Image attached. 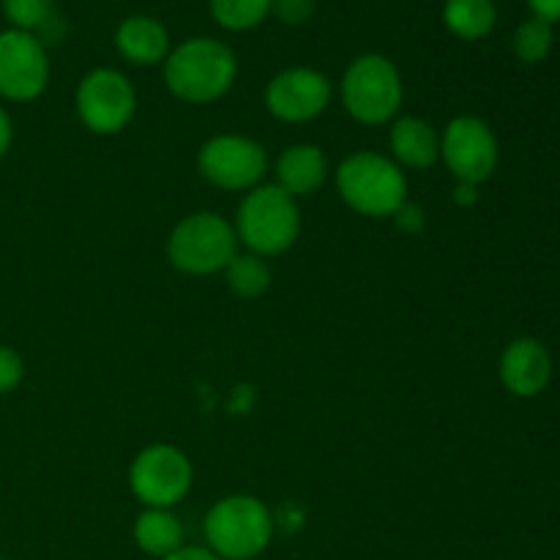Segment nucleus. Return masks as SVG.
<instances>
[{
  "label": "nucleus",
  "instance_id": "obj_1",
  "mask_svg": "<svg viewBox=\"0 0 560 560\" xmlns=\"http://www.w3.org/2000/svg\"><path fill=\"white\" fill-rule=\"evenodd\" d=\"M164 82L180 102L211 104L222 98L238 77V58L213 36H195L170 49L164 60Z\"/></svg>",
  "mask_w": 560,
  "mask_h": 560
},
{
  "label": "nucleus",
  "instance_id": "obj_2",
  "mask_svg": "<svg viewBox=\"0 0 560 560\" xmlns=\"http://www.w3.org/2000/svg\"><path fill=\"white\" fill-rule=\"evenodd\" d=\"M337 191L361 217H394L408 202V178L394 159L355 151L337 167Z\"/></svg>",
  "mask_w": 560,
  "mask_h": 560
},
{
  "label": "nucleus",
  "instance_id": "obj_3",
  "mask_svg": "<svg viewBox=\"0 0 560 560\" xmlns=\"http://www.w3.org/2000/svg\"><path fill=\"white\" fill-rule=\"evenodd\" d=\"M206 547L219 560H252L268 550L277 530L271 509L255 495H228L206 514Z\"/></svg>",
  "mask_w": 560,
  "mask_h": 560
},
{
  "label": "nucleus",
  "instance_id": "obj_4",
  "mask_svg": "<svg viewBox=\"0 0 560 560\" xmlns=\"http://www.w3.org/2000/svg\"><path fill=\"white\" fill-rule=\"evenodd\" d=\"M233 228L252 255H284L301 233L299 200L279 189L277 184L255 186L241 200Z\"/></svg>",
  "mask_w": 560,
  "mask_h": 560
},
{
  "label": "nucleus",
  "instance_id": "obj_5",
  "mask_svg": "<svg viewBox=\"0 0 560 560\" xmlns=\"http://www.w3.org/2000/svg\"><path fill=\"white\" fill-rule=\"evenodd\" d=\"M339 93L353 120L366 126L388 124L402 107V74L386 55L364 52L345 69Z\"/></svg>",
  "mask_w": 560,
  "mask_h": 560
},
{
  "label": "nucleus",
  "instance_id": "obj_6",
  "mask_svg": "<svg viewBox=\"0 0 560 560\" xmlns=\"http://www.w3.org/2000/svg\"><path fill=\"white\" fill-rule=\"evenodd\" d=\"M235 255H238V235L233 222L213 211L184 217L167 241L170 262L189 277H211L224 271Z\"/></svg>",
  "mask_w": 560,
  "mask_h": 560
},
{
  "label": "nucleus",
  "instance_id": "obj_7",
  "mask_svg": "<svg viewBox=\"0 0 560 560\" xmlns=\"http://www.w3.org/2000/svg\"><path fill=\"white\" fill-rule=\"evenodd\" d=\"M191 479H195L191 459L170 443H153L131 459V495L145 509L178 506L189 495Z\"/></svg>",
  "mask_w": 560,
  "mask_h": 560
},
{
  "label": "nucleus",
  "instance_id": "obj_8",
  "mask_svg": "<svg viewBox=\"0 0 560 560\" xmlns=\"http://www.w3.org/2000/svg\"><path fill=\"white\" fill-rule=\"evenodd\" d=\"M74 107L93 135H118L135 118V85L118 69H93L77 85Z\"/></svg>",
  "mask_w": 560,
  "mask_h": 560
},
{
  "label": "nucleus",
  "instance_id": "obj_9",
  "mask_svg": "<svg viewBox=\"0 0 560 560\" xmlns=\"http://www.w3.org/2000/svg\"><path fill=\"white\" fill-rule=\"evenodd\" d=\"M197 170L208 184L224 191H252L268 173V153L244 135H217L202 142Z\"/></svg>",
  "mask_w": 560,
  "mask_h": 560
},
{
  "label": "nucleus",
  "instance_id": "obj_10",
  "mask_svg": "<svg viewBox=\"0 0 560 560\" xmlns=\"http://www.w3.org/2000/svg\"><path fill=\"white\" fill-rule=\"evenodd\" d=\"M441 159L459 184L479 186L495 173L498 140L490 126L476 115L448 120L441 135Z\"/></svg>",
  "mask_w": 560,
  "mask_h": 560
},
{
  "label": "nucleus",
  "instance_id": "obj_11",
  "mask_svg": "<svg viewBox=\"0 0 560 560\" xmlns=\"http://www.w3.org/2000/svg\"><path fill=\"white\" fill-rule=\"evenodd\" d=\"M49 55L38 36L5 27L0 31V96L33 102L47 91Z\"/></svg>",
  "mask_w": 560,
  "mask_h": 560
},
{
  "label": "nucleus",
  "instance_id": "obj_12",
  "mask_svg": "<svg viewBox=\"0 0 560 560\" xmlns=\"http://www.w3.org/2000/svg\"><path fill=\"white\" fill-rule=\"evenodd\" d=\"M331 80L312 66H290L266 85V107L282 124H306L331 104Z\"/></svg>",
  "mask_w": 560,
  "mask_h": 560
},
{
  "label": "nucleus",
  "instance_id": "obj_13",
  "mask_svg": "<svg viewBox=\"0 0 560 560\" xmlns=\"http://www.w3.org/2000/svg\"><path fill=\"white\" fill-rule=\"evenodd\" d=\"M501 383L514 394V397H536L545 392L552 375V361L545 345L536 339L523 337L514 339L501 355Z\"/></svg>",
  "mask_w": 560,
  "mask_h": 560
},
{
  "label": "nucleus",
  "instance_id": "obj_14",
  "mask_svg": "<svg viewBox=\"0 0 560 560\" xmlns=\"http://www.w3.org/2000/svg\"><path fill=\"white\" fill-rule=\"evenodd\" d=\"M115 49L131 66L164 63L170 55V31L162 20L148 14H131L115 27Z\"/></svg>",
  "mask_w": 560,
  "mask_h": 560
},
{
  "label": "nucleus",
  "instance_id": "obj_15",
  "mask_svg": "<svg viewBox=\"0 0 560 560\" xmlns=\"http://www.w3.org/2000/svg\"><path fill=\"white\" fill-rule=\"evenodd\" d=\"M273 173H277V186L288 191L290 197H306L315 195L328 178V162L323 156V151L312 142H295L288 145L279 153L277 164H273Z\"/></svg>",
  "mask_w": 560,
  "mask_h": 560
},
{
  "label": "nucleus",
  "instance_id": "obj_16",
  "mask_svg": "<svg viewBox=\"0 0 560 560\" xmlns=\"http://www.w3.org/2000/svg\"><path fill=\"white\" fill-rule=\"evenodd\" d=\"M388 142H392L394 162L402 170H427L441 159V135L416 115L394 120Z\"/></svg>",
  "mask_w": 560,
  "mask_h": 560
},
{
  "label": "nucleus",
  "instance_id": "obj_17",
  "mask_svg": "<svg viewBox=\"0 0 560 560\" xmlns=\"http://www.w3.org/2000/svg\"><path fill=\"white\" fill-rule=\"evenodd\" d=\"M135 541L145 556L164 560L184 547V525L173 509H145L135 520Z\"/></svg>",
  "mask_w": 560,
  "mask_h": 560
},
{
  "label": "nucleus",
  "instance_id": "obj_18",
  "mask_svg": "<svg viewBox=\"0 0 560 560\" xmlns=\"http://www.w3.org/2000/svg\"><path fill=\"white\" fill-rule=\"evenodd\" d=\"M441 16L452 36L463 42H481L495 31L498 5L495 0H446Z\"/></svg>",
  "mask_w": 560,
  "mask_h": 560
},
{
  "label": "nucleus",
  "instance_id": "obj_19",
  "mask_svg": "<svg viewBox=\"0 0 560 560\" xmlns=\"http://www.w3.org/2000/svg\"><path fill=\"white\" fill-rule=\"evenodd\" d=\"M222 273L230 293L241 295V299H260L271 288V268H268L266 257L252 255V252L235 255Z\"/></svg>",
  "mask_w": 560,
  "mask_h": 560
},
{
  "label": "nucleus",
  "instance_id": "obj_20",
  "mask_svg": "<svg viewBox=\"0 0 560 560\" xmlns=\"http://www.w3.org/2000/svg\"><path fill=\"white\" fill-rule=\"evenodd\" d=\"M208 11L219 27L244 33L266 22L271 14V0H208Z\"/></svg>",
  "mask_w": 560,
  "mask_h": 560
},
{
  "label": "nucleus",
  "instance_id": "obj_21",
  "mask_svg": "<svg viewBox=\"0 0 560 560\" xmlns=\"http://www.w3.org/2000/svg\"><path fill=\"white\" fill-rule=\"evenodd\" d=\"M552 42H556V36H552L550 22L539 20V16H530V20H525L514 31L512 49L523 63H541L550 55Z\"/></svg>",
  "mask_w": 560,
  "mask_h": 560
},
{
  "label": "nucleus",
  "instance_id": "obj_22",
  "mask_svg": "<svg viewBox=\"0 0 560 560\" xmlns=\"http://www.w3.org/2000/svg\"><path fill=\"white\" fill-rule=\"evenodd\" d=\"M3 16L14 31H27L36 36L55 14V0H0Z\"/></svg>",
  "mask_w": 560,
  "mask_h": 560
},
{
  "label": "nucleus",
  "instance_id": "obj_23",
  "mask_svg": "<svg viewBox=\"0 0 560 560\" xmlns=\"http://www.w3.org/2000/svg\"><path fill=\"white\" fill-rule=\"evenodd\" d=\"M25 377V364H22V355L14 348H5L0 345V394L14 392L16 386Z\"/></svg>",
  "mask_w": 560,
  "mask_h": 560
},
{
  "label": "nucleus",
  "instance_id": "obj_24",
  "mask_svg": "<svg viewBox=\"0 0 560 560\" xmlns=\"http://www.w3.org/2000/svg\"><path fill=\"white\" fill-rule=\"evenodd\" d=\"M271 14L284 25H304L315 14V0H271Z\"/></svg>",
  "mask_w": 560,
  "mask_h": 560
},
{
  "label": "nucleus",
  "instance_id": "obj_25",
  "mask_svg": "<svg viewBox=\"0 0 560 560\" xmlns=\"http://www.w3.org/2000/svg\"><path fill=\"white\" fill-rule=\"evenodd\" d=\"M530 11H534V16H539V20L545 22H560V0H528Z\"/></svg>",
  "mask_w": 560,
  "mask_h": 560
},
{
  "label": "nucleus",
  "instance_id": "obj_26",
  "mask_svg": "<svg viewBox=\"0 0 560 560\" xmlns=\"http://www.w3.org/2000/svg\"><path fill=\"white\" fill-rule=\"evenodd\" d=\"M394 217H397V222L402 224L405 230H410V233H413V230H419L421 224H424V213H421V208L419 206H408V202H405L402 208H399L397 213H394Z\"/></svg>",
  "mask_w": 560,
  "mask_h": 560
},
{
  "label": "nucleus",
  "instance_id": "obj_27",
  "mask_svg": "<svg viewBox=\"0 0 560 560\" xmlns=\"http://www.w3.org/2000/svg\"><path fill=\"white\" fill-rule=\"evenodd\" d=\"M164 560H219L213 556L208 547H180V550H175L173 556H167Z\"/></svg>",
  "mask_w": 560,
  "mask_h": 560
},
{
  "label": "nucleus",
  "instance_id": "obj_28",
  "mask_svg": "<svg viewBox=\"0 0 560 560\" xmlns=\"http://www.w3.org/2000/svg\"><path fill=\"white\" fill-rule=\"evenodd\" d=\"M11 140H14V124H11L9 113H5V109L0 107V159H3L5 153H9Z\"/></svg>",
  "mask_w": 560,
  "mask_h": 560
},
{
  "label": "nucleus",
  "instance_id": "obj_29",
  "mask_svg": "<svg viewBox=\"0 0 560 560\" xmlns=\"http://www.w3.org/2000/svg\"><path fill=\"white\" fill-rule=\"evenodd\" d=\"M457 200H459V202H474V200H476V186H470V184H459V189H457Z\"/></svg>",
  "mask_w": 560,
  "mask_h": 560
},
{
  "label": "nucleus",
  "instance_id": "obj_30",
  "mask_svg": "<svg viewBox=\"0 0 560 560\" xmlns=\"http://www.w3.org/2000/svg\"><path fill=\"white\" fill-rule=\"evenodd\" d=\"M0 560H3V558H0Z\"/></svg>",
  "mask_w": 560,
  "mask_h": 560
}]
</instances>
